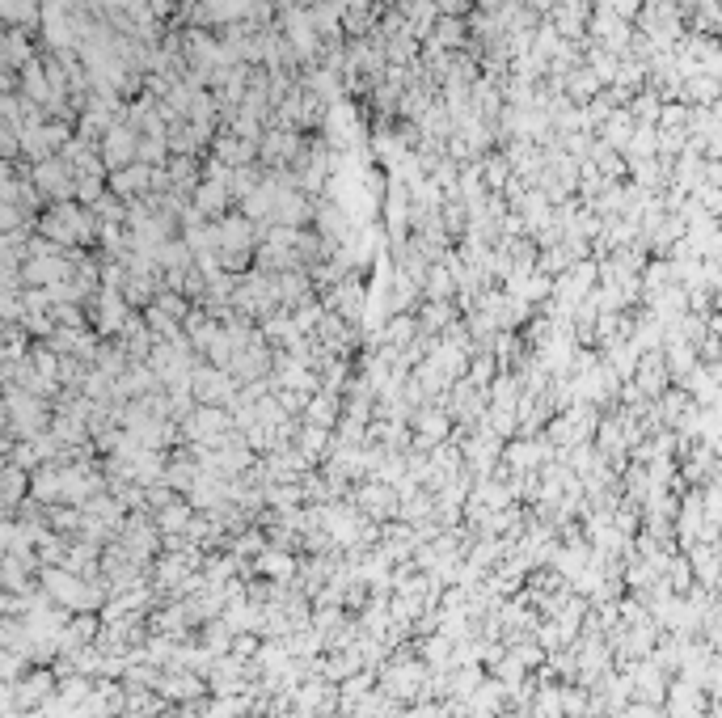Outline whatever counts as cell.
I'll use <instances>...</instances> for the list:
<instances>
[{"label":"cell","mask_w":722,"mask_h":718,"mask_svg":"<svg viewBox=\"0 0 722 718\" xmlns=\"http://www.w3.org/2000/svg\"><path fill=\"white\" fill-rule=\"evenodd\" d=\"M701 718H722V702H714V706H710L706 714H701Z\"/></svg>","instance_id":"obj_2"},{"label":"cell","mask_w":722,"mask_h":718,"mask_svg":"<svg viewBox=\"0 0 722 718\" xmlns=\"http://www.w3.org/2000/svg\"><path fill=\"white\" fill-rule=\"evenodd\" d=\"M258 571L266 579H292L296 575V558L288 550H262L258 554Z\"/></svg>","instance_id":"obj_1"}]
</instances>
